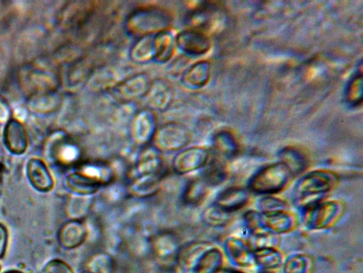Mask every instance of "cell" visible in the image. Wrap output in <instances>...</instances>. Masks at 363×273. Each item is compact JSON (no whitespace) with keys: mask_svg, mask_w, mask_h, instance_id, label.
I'll list each match as a JSON object with an SVG mask.
<instances>
[{"mask_svg":"<svg viewBox=\"0 0 363 273\" xmlns=\"http://www.w3.org/2000/svg\"><path fill=\"white\" fill-rule=\"evenodd\" d=\"M118 75L111 68H103L96 73L91 75V87L95 89H112L118 83Z\"/></svg>","mask_w":363,"mask_h":273,"instance_id":"d590c367","label":"cell"},{"mask_svg":"<svg viewBox=\"0 0 363 273\" xmlns=\"http://www.w3.org/2000/svg\"><path fill=\"white\" fill-rule=\"evenodd\" d=\"M211 76V64L206 60H202L192 64L183 72L181 82L189 89H198L205 87Z\"/></svg>","mask_w":363,"mask_h":273,"instance_id":"2e32d148","label":"cell"},{"mask_svg":"<svg viewBox=\"0 0 363 273\" xmlns=\"http://www.w3.org/2000/svg\"><path fill=\"white\" fill-rule=\"evenodd\" d=\"M192 138L191 130L185 125L172 122L157 129L154 146L163 152H176L185 148Z\"/></svg>","mask_w":363,"mask_h":273,"instance_id":"277c9868","label":"cell"},{"mask_svg":"<svg viewBox=\"0 0 363 273\" xmlns=\"http://www.w3.org/2000/svg\"><path fill=\"white\" fill-rule=\"evenodd\" d=\"M215 273H244L239 270L231 268H221Z\"/></svg>","mask_w":363,"mask_h":273,"instance_id":"ee69618b","label":"cell"},{"mask_svg":"<svg viewBox=\"0 0 363 273\" xmlns=\"http://www.w3.org/2000/svg\"><path fill=\"white\" fill-rule=\"evenodd\" d=\"M157 130V118L152 110H142L135 116L131 126V136L138 146H147L153 141Z\"/></svg>","mask_w":363,"mask_h":273,"instance_id":"ba28073f","label":"cell"},{"mask_svg":"<svg viewBox=\"0 0 363 273\" xmlns=\"http://www.w3.org/2000/svg\"><path fill=\"white\" fill-rule=\"evenodd\" d=\"M343 210L338 201H321L303 210V221L310 230L327 229L336 223Z\"/></svg>","mask_w":363,"mask_h":273,"instance_id":"5b68a950","label":"cell"},{"mask_svg":"<svg viewBox=\"0 0 363 273\" xmlns=\"http://www.w3.org/2000/svg\"><path fill=\"white\" fill-rule=\"evenodd\" d=\"M212 145L216 153L227 158H235L239 153V144L230 131L223 130L215 134Z\"/></svg>","mask_w":363,"mask_h":273,"instance_id":"f1b7e54d","label":"cell"},{"mask_svg":"<svg viewBox=\"0 0 363 273\" xmlns=\"http://www.w3.org/2000/svg\"><path fill=\"white\" fill-rule=\"evenodd\" d=\"M172 14L166 9L150 6L136 10L128 18L126 29L131 35L144 37L170 30Z\"/></svg>","mask_w":363,"mask_h":273,"instance_id":"7a4b0ae2","label":"cell"},{"mask_svg":"<svg viewBox=\"0 0 363 273\" xmlns=\"http://www.w3.org/2000/svg\"><path fill=\"white\" fill-rule=\"evenodd\" d=\"M223 264L222 251L211 245L196 258L189 271L191 273H215L222 268Z\"/></svg>","mask_w":363,"mask_h":273,"instance_id":"ac0fdd59","label":"cell"},{"mask_svg":"<svg viewBox=\"0 0 363 273\" xmlns=\"http://www.w3.org/2000/svg\"><path fill=\"white\" fill-rule=\"evenodd\" d=\"M95 202L94 196L70 194L66 203L67 217L72 220L84 221L91 213Z\"/></svg>","mask_w":363,"mask_h":273,"instance_id":"7402d4cb","label":"cell"},{"mask_svg":"<svg viewBox=\"0 0 363 273\" xmlns=\"http://www.w3.org/2000/svg\"><path fill=\"white\" fill-rule=\"evenodd\" d=\"M174 93V87L171 82L163 79L153 82L148 95L150 108L159 111L166 110L173 101Z\"/></svg>","mask_w":363,"mask_h":273,"instance_id":"e0dca14e","label":"cell"},{"mask_svg":"<svg viewBox=\"0 0 363 273\" xmlns=\"http://www.w3.org/2000/svg\"><path fill=\"white\" fill-rule=\"evenodd\" d=\"M250 199L249 191L242 187H229L217 195L213 202L225 211L232 213L246 206Z\"/></svg>","mask_w":363,"mask_h":273,"instance_id":"5bb4252c","label":"cell"},{"mask_svg":"<svg viewBox=\"0 0 363 273\" xmlns=\"http://www.w3.org/2000/svg\"><path fill=\"white\" fill-rule=\"evenodd\" d=\"M244 220L245 226L251 235L270 232L265 229L263 215L260 212H249L245 215Z\"/></svg>","mask_w":363,"mask_h":273,"instance_id":"f35d334b","label":"cell"},{"mask_svg":"<svg viewBox=\"0 0 363 273\" xmlns=\"http://www.w3.org/2000/svg\"><path fill=\"white\" fill-rule=\"evenodd\" d=\"M164 183V174L138 176L128 184L127 191L134 198H148L159 193L163 189Z\"/></svg>","mask_w":363,"mask_h":273,"instance_id":"7c38bea8","label":"cell"},{"mask_svg":"<svg viewBox=\"0 0 363 273\" xmlns=\"http://www.w3.org/2000/svg\"><path fill=\"white\" fill-rule=\"evenodd\" d=\"M27 170L28 179L34 189L47 192L53 188V178L42 160L31 159L28 162Z\"/></svg>","mask_w":363,"mask_h":273,"instance_id":"ffe728a7","label":"cell"},{"mask_svg":"<svg viewBox=\"0 0 363 273\" xmlns=\"http://www.w3.org/2000/svg\"><path fill=\"white\" fill-rule=\"evenodd\" d=\"M10 116V110L7 105L0 100V122L5 121Z\"/></svg>","mask_w":363,"mask_h":273,"instance_id":"7bdbcfd3","label":"cell"},{"mask_svg":"<svg viewBox=\"0 0 363 273\" xmlns=\"http://www.w3.org/2000/svg\"><path fill=\"white\" fill-rule=\"evenodd\" d=\"M216 8L212 6H199L190 17L192 29L197 30L207 34V31L212 29L218 20Z\"/></svg>","mask_w":363,"mask_h":273,"instance_id":"4316f807","label":"cell"},{"mask_svg":"<svg viewBox=\"0 0 363 273\" xmlns=\"http://www.w3.org/2000/svg\"><path fill=\"white\" fill-rule=\"evenodd\" d=\"M281 162L291 172L293 176L305 171L310 165L308 155L301 149L289 147L280 153Z\"/></svg>","mask_w":363,"mask_h":273,"instance_id":"d4e9b609","label":"cell"},{"mask_svg":"<svg viewBox=\"0 0 363 273\" xmlns=\"http://www.w3.org/2000/svg\"><path fill=\"white\" fill-rule=\"evenodd\" d=\"M8 231L7 228L2 224H0V259L3 258L7 251L8 244Z\"/></svg>","mask_w":363,"mask_h":273,"instance_id":"b9f144b4","label":"cell"},{"mask_svg":"<svg viewBox=\"0 0 363 273\" xmlns=\"http://www.w3.org/2000/svg\"><path fill=\"white\" fill-rule=\"evenodd\" d=\"M209 160L210 153L208 149L200 146L185 148L174 157L172 167L178 175L187 174L203 169Z\"/></svg>","mask_w":363,"mask_h":273,"instance_id":"8992f818","label":"cell"},{"mask_svg":"<svg viewBox=\"0 0 363 273\" xmlns=\"http://www.w3.org/2000/svg\"><path fill=\"white\" fill-rule=\"evenodd\" d=\"M44 273H76L66 262L60 259L49 261L44 267Z\"/></svg>","mask_w":363,"mask_h":273,"instance_id":"60d3db41","label":"cell"},{"mask_svg":"<svg viewBox=\"0 0 363 273\" xmlns=\"http://www.w3.org/2000/svg\"><path fill=\"white\" fill-rule=\"evenodd\" d=\"M152 247L157 259L164 265L178 263L181 246L177 236L173 233L158 234L152 240Z\"/></svg>","mask_w":363,"mask_h":273,"instance_id":"30bf717a","label":"cell"},{"mask_svg":"<svg viewBox=\"0 0 363 273\" xmlns=\"http://www.w3.org/2000/svg\"><path fill=\"white\" fill-rule=\"evenodd\" d=\"M255 262L266 269H275L282 262L281 253L275 248H263L253 250Z\"/></svg>","mask_w":363,"mask_h":273,"instance_id":"e575fe53","label":"cell"},{"mask_svg":"<svg viewBox=\"0 0 363 273\" xmlns=\"http://www.w3.org/2000/svg\"><path fill=\"white\" fill-rule=\"evenodd\" d=\"M176 48L189 56H199L211 49V42L208 34L194 29L185 30L176 35Z\"/></svg>","mask_w":363,"mask_h":273,"instance_id":"52a82bcc","label":"cell"},{"mask_svg":"<svg viewBox=\"0 0 363 273\" xmlns=\"http://www.w3.org/2000/svg\"><path fill=\"white\" fill-rule=\"evenodd\" d=\"M362 74L356 75L350 82L346 91V99L348 103L353 106H357L362 103Z\"/></svg>","mask_w":363,"mask_h":273,"instance_id":"74e56055","label":"cell"},{"mask_svg":"<svg viewBox=\"0 0 363 273\" xmlns=\"http://www.w3.org/2000/svg\"><path fill=\"white\" fill-rule=\"evenodd\" d=\"M86 267L88 273H114L117 263L110 253L99 252L89 258Z\"/></svg>","mask_w":363,"mask_h":273,"instance_id":"d6a6232c","label":"cell"},{"mask_svg":"<svg viewBox=\"0 0 363 273\" xmlns=\"http://www.w3.org/2000/svg\"><path fill=\"white\" fill-rule=\"evenodd\" d=\"M176 35L171 29L154 34V61L159 63H166L173 57L177 49Z\"/></svg>","mask_w":363,"mask_h":273,"instance_id":"44dd1931","label":"cell"},{"mask_svg":"<svg viewBox=\"0 0 363 273\" xmlns=\"http://www.w3.org/2000/svg\"><path fill=\"white\" fill-rule=\"evenodd\" d=\"M336 173L328 170H315L303 177L295 186L293 202L304 210L321 202L338 183Z\"/></svg>","mask_w":363,"mask_h":273,"instance_id":"6da1fadb","label":"cell"},{"mask_svg":"<svg viewBox=\"0 0 363 273\" xmlns=\"http://www.w3.org/2000/svg\"><path fill=\"white\" fill-rule=\"evenodd\" d=\"M208 186L201 179L190 180L185 185L182 193L183 203L189 207H198L206 199L208 195Z\"/></svg>","mask_w":363,"mask_h":273,"instance_id":"484cf974","label":"cell"},{"mask_svg":"<svg viewBox=\"0 0 363 273\" xmlns=\"http://www.w3.org/2000/svg\"><path fill=\"white\" fill-rule=\"evenodd\" d=\"M263 218L265 229L276 235L291 231L296 227L294 216L286 211L263 215Z\"/></svg>","mask_w":363,"mask_h":273,"instance_id":"cb8c5ba5","label":"cell"},{"mask_svg":"<svg viewBox=\"0 0 363 273\" xmlns=\"http://www.w3.org/2000/svg\"><path fill=\"white\" fill-rule=\"evenodd\" d=\"M164 163L161 151L154 146L147 147L138 155L134 165L135 177L163 174Z\"/></svg>","mask_w":363,"mask_h":273,"instance_id":"4fadbf2b","label":"cell"},{"mask_svg":"<svg viewBox=\"0 0 363 273\" xmlns=\"http://www.w3.org/2000/svg\"><path fill=\"white\" fill-rule=\"evenodd\" d=\"M4 273H24L20 270H16V269H13V270H9V271H7Z\"/></svg>","mask_w":363,"mask_h":273,"instance_id":"f6af8a7d","label":"cell"},{"mask_svg":"<svg viewBox=\"0 0 363 273\" xmlns=\"http://www.w3.org/2000/svg\"><path fill=\"white\" fill-rule=\"evenodd\" d=\"M5 143L13 154H23L28 146V136L23 125L16 120L9 121L5 129Z\"/></svg>","mask_w":363,"mask_h":273,"instance_id":"d6986e66","label":"cell"},{"mask_svg":"<svg viewBox=\"0 0 363 273\" xmlns=\"http://www.w3.org/2000/svg\"><path fill=\"white\" fill-rule=\"evenodd\" d=\"M225 248L228 257L239 266L248 267L255 262L253 250L239 239L229 238L225 242Z\"/></svg>","mask_w":363,"mask_h":273,"instance_id":"603a6c76","label":"cell"},{"mask_svg":"<svg viewBox=\"0 0 363 273\" xmlns=\"http://www.w3.org/2000/svg\"><path fill=\"white\" fill-rule=\"evenodd\" d=\"M260 213L270 215L286 210V203L283 200L274 196H265L258 202Z\"/></svg>","mask_w":363,"mask_h":273,"instance_id":"8d00e7d4","label":"cell"},{"mask_svg":"<svg viewBox=\"0 0 363 273\" xmlns=\"http://www.w3.org/2000/svg\"><path fill=\"white\" fill-rule=\"evenodd\" d=\"M152 84L150 75L140 73L121 81L112 89L122 99L132 101L147 96Z\"/></svg>","mask_w":363,"mask_h":273,"instance_id":"9c48e42d","label":"cell"},{"mask_svg":"<svg viewBox=\"0 0 363 273\" xmlns=\"http://www.w3.org/2000/svg\"><path fill=\"white\" fill-rule=\"evenodd\" d=\"M65 185L70 194L79 196H94L103 187L97 180L79 170L66 177Z\"/></svg>","mask_w":363,"mask_h":273,"instance_id":"9a60e30c","label":"cell"},{"mask_svg":"<svg viewBox=\"0 0 363 273\" xmlns=\"http://www.w3.org/2000/svg\"><path fill=\"white\" fill-rule=\"evenodd\" d=\"M0 269H1V267H0Z\"/></svg>","mask_w":363,"mask_h":273,"instance_id":"bcb514c9","label":"cell"},{"mask_svg":"<svg viewBox=\"0 0 363 273\" xmlns=\"http://www.w3.org/2000/svg\"><path fill=\"white\" fill-rule=\"evenodd\" d=\"M88 236V228L81 220H70L60 227L58 239L65 249L72 250L81 246Z\"/></svg>","mask_w":363,"mask_h":273,"instance_id":"8fae6325","label":"cell"},{"mask_svg":"<svg viewBox=\"0 0 363 273\" xmlns=\"http://www.w3.org/2000/svg\"><path fill=\"white\" fill-rule=\"evenodd\" d=\"M202 220L207 227L222 228L230 223L232 215L213 203L202 212Z\"/></svg>","mask_w":363,"mask_h":273,"instance_id":"1f68e13d","label":"cell"},{"mask_svg":"<svg viewBox=\"0 0 363 273\" xmlns=\"http://www.w3.org/2000/svg\"><path fill=\"white\" fill-rule=\"evenodd\" d=\"M308 259L303 255H296L288 258L284 265V273H308Z\"/></svg>","mask_w":363,"mask_h":273,"instance_id":"ab89813d","label":"cell"},{"mask_svg":"<svg viewBox=\"0 0 363 273\" xmlns=\"http://www.w3.org/2000/svg\"><path fill=\"white\" fill-rule=\"evenodd\" d=\"M293 177L282 162L268 165L258 171L249 180V189L258 194H273L282 190Z\"/></svg>","mask_w":363,"mask_h":273,"instance_id":"3957f363","label":"cell"},{"mask_svg":"<svg viewBox=\"0 0 363 273\" xmlns=\"http://www.w3.org/2000/svg\"><path fill=\"white\" fill-rule=\"evenodd\" d=\"M200 177L208 186H219L228 177V170L225 165L220 161H211L203 168Z\"/></svg>","mask_w":363,"mask_h":273,"instance_id":"4dcf8cb0","label":"cell"},{"mask_svg":"<svg viewBox=\"0 0 363 273\" xmlns=\"http://www.w3.org/2000/svg\"><path fill=\"white\" fill-rule=\"evenodd\" d=\"M153 35L140 37L131 47L129 56L135 63H147L154 59Z\"/></svg>","mask_w":363,"mask_h":273,"instance_id":"f546056e","label":"cell"},{"mask_svg":"<svg viewBox=\"0 0 363 273\" xmlns=\"http://www.w3.org/2000/svg\"><path fill=\"white\" fill-rule=\"evenodd\" d=\"M212 244L206 241H194L181 246L178 263L189 270L196 258Z\"/></svg>","mask_w":363,"mask_h":273,"instance_id":"836d02e7","label":"cell"},{"mask_svg":"<svg viewBox=\"0 0 363 273\" xmlns=\"http://www.w3.org/2000/svg\"><path fill=\"white\" fill-rule=\"evenodd\" d=\"M79 171L97 180L103 187L110 185L116 178L114 169L102 162L86 163L81 166Z\"/></svg>","mask_w":363,"mask_h":273,"instance_id":"83f0119b","label":"cell"}]
</instances>
